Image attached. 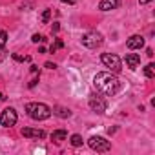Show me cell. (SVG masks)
Segmentation results:
<instances>
[{"instance_id":"cell-1","label":"cell","mask_w":155,"mask_h":155,"mask_svg":"<svg viewBox=\"0 0 155 155\" xmlns=\"http://www.w3.org/2000/svg\"><path fill=\"white\" fill-rule=\"evenodd\" d=\"M93 86L97 88V91H101L102 95L106 97H113L120 91V81L117 79L115 73H110V71H102V73H97L95 79H93Z\"/></svg>"},{"instance_id":"cell-2","label":"cell","mask_w":155,"mask_h":155,"mask_svg":"<svg viewBox=\"0 0 155 155\" xmlns=\"http://www.w3.org/2000/svg\"><path fill=\"white\" fill-rule=\"evenodd\" d=\"M26 111L33 120H46L51 117V108L44 102H29L26 104Z\"/></svg>"},{"instance_id":"cell-3","label":"cell","mask_w":155,"mask_h":155,"mask_svg":"<svg viewBox=\"0 0 155 155\" xmlns=\"http://www.w3.org/2000/svg\"><path fill=\"white\" fill-rule=\"evenodd\" d=\"M88 144H90V148H91V150H95V151H99V153H104V151L111 150V142H110V140H106L104 137H99V135L90 137Z\"/></svg>"},{"instance_id":"cell-4","label":"cell","mask_w":155,"mask_h":155,"mask_svg":"<svg viewBox=\"0 0 155 155\" xmlns=\"http://www.w3.org/2000/svg\"><path fill=\"white\" fill-rule=\"evenodd\" d=\"M102 44V35L99 31H88L86 35H82V46L90 48V49H95Z\"/></svg>"},{"instance_id":"cell-5","label":"cell","mask_w":155,"mask_h":155,"mask_svg":"<svg viewBox=\"0 0 155 155\" xmlns=\"http://www.w3.org/2000/svg\"><path fill=\"white\" fill-rule=\"evenodd\" d=\"M101 60H102V64H104L106 68H110L113 73H120V69H122V62H120V58H119L117 55L104 53V55L101 57Z\"/></svg>"},{"instance_id":"cell-6","label":"cell","mask_w":155,"mask_h":155,"mask_svg":"<svg viewBox=\"0 0 155 155\" xmlns=\"http://www.w3.org/2000/svg\"><path fill=\"white\" fill-rule=\"evenodd\" d=\"M17 120H18V115H17V111H15L13 108H6L2 113H0V124H2L4 128L15 126Z\"/></svg>"},{"instance_id":"cell-7","label":"cell","mask_w":155,"mask_h":155,"mask_svg":"<svg viewBox=\"0 0 155 155\" xmlns=\"http://www.w3.org/2000/svg\"><path fill=\"white\" fill-rule=\"evenodd\" d=\"M90 108H91L93 111H97V113H104L108 106H106V101H104L102 97L91 95V97H90Z\"/></svg>"},{"instance_id":"cell-8","label":"cell","mask_w":155,"mask_h":155,"mask_svg":"<svg viewBox=\"0 0 155 155\" xmlns=\"http://www.w3.org/2000/svg\"><path fill=\"white\" fill-rule=\"evenodd\" d=\"M142 46H144V38L140 35H131L128 38V42H126V48L128 49H140Z\"/></svg>"},{"instance_id":"cell-9","label":"cell","mask_w":155,"mask_h":155,"mask_svg":"<svg viewBox=\"0 0 155 155\" xmlns=\"http://www.w3.org/2000/svg\"><path fill=\"white\" fill-rule=\"evenodd\" d=\"M22 135L28 139H44L46 131L44 130H35V128H22Z\"/></svg>"},{"instance_id":"cell-10","label":"cell","mask_w":155,"mask_h":155,"mask_svg":"<svg viewBox=\"0 0 155 155\" xmlns=\"http://www.w3.org/2000/svg\"><path fill=\"white\" fill-rule=\"evenodd\" d=\"M139 64H140V55L139 53H128L126 55V66L130 69H137Z\"/></svg>"},{"instance_id":"cell-11","label":"cell","mask_w":155,"mask_h":155,"mask_svg":"<svg viewBox=\"0 0 155 155\" xmlns=\"http://www.w3.org/2000/svg\"><path fill=\"white\" fill-rule=\"evenodd\" d=\"M119 4H120V0H101L99 9L101 11H111V9H117Z\"/></svg>"},{"instance_id":"cell-12","label":"cell","mask_w":155,"mask_h":155,"mask_svg":"<svg viewBox=\"0 0 155 155\" xmlns=\"http://www.w3.org/2000/svg\"><path fill=\"white\" fill-rule=\"evenodd\" d=\"M51 113L57 115V117H60V119H69V117H71V111H69L68 108H62V106H55V108L51 110Z\"/></svg>"},{"instance_id":"cell-13","label":"cell","mask_w":155,"mask_h":155,"mask_svg":"<svg viewBox=\"0 0 155 155\" xmlns=\"http://www.w3.org/2000/svg\"><path fill=\"white\" fill-rule=\"evenodd\" d=\"M66 139H68V131H66V130H57V131L51 133V140L57 142V144L62 142V140H66Z\"/></svg>"},{"instance_id":"cell-14","label":"cell","mask_w":155,"mask_h":155,"mask_svg":"<svg viewBox=\"0 0 155 155\" xmlns=\"http://www.w3.org/2000/svg\"><path fill=\"white\" fill-rule=\"evenodd\" d=\"M82 137L79 135V133H75V135H71V146H75V148H79V146H82Z\"/></svg>"},{"instance_id":"cell-15","label":"cell","mask_w":155,"mask_h":155,"mask_svg":"<svg viewBox=\"0 0 155 155\" xmlns=\"http://www.w3.org/2000/svg\"><path fill=\"white\" fill-rule=\"evenodd\" d=\"M153 75H155V66H153V64H148V66L144 68V77H146V79H151Z\"/></svg>"},{"instance_id":"cell-16","label":"cell","mask_w":155,"mask_h":155,"mask_svg":"<svg viewBox=\"0 0 155 155\" xmlns=\"http://www.w3.org/2000/svg\"><path fill=\"white\" fill-rule=\"evenodd\" d=\"M6 42H8V33L4 29H0V49H4Z\"/></svg>"},{"instance_id":"cell-17","label":"cell","mask_w":155,"mask_h":155,"mask_svg":"<svg viewBox=\"0 0 155 155\" xmlns=\"http://www.w3.org/2000/svg\"><path fill=\"white\" fill-rule=\"evenodd\" d=\"M49 18H51V9H44V13H42V17H40L42 24H48V22H49Z\"/></svg>"},{"instance_id":"cell-18","label":"cell","mask_w":155,"mask_h":155,"mask_svg":"<svg viewBox=\"0 0 155 155\" xmlns=\"http://www.w3.org/2000/svg\"><path fill=\"white\" fill-rule=\"evenodd\" d=\"M60 48H64V42H62L60 38H57V42L49 48V53H55V51H57V49H60Z\"/></svg>"},{"instance_id":"cell-19","label":"cell","mask_w":155,"mask_h":155,"mask_svg":"<svg viewBox=\"0 0 155 155\" xmlns=\"http://www.w3.org/2000/svg\"><path fill=\"white\" fill-rule=\"evenodd\" d=\"M13 58H15L17 62H24V60H26V62H29V60H31L29 57H22V55H17V53H13Z\"/></svg>"},{"instance_id":"cell-20","label":"cell","mask_w":155,"mask_h":155,"mask_svg":"<svg viewBox=\"0 0 155 155\" xmlns=\"http://www.w3.org/2000/svg\"><path fill=\"white\" fill-rule=\"evenodd\" d=\"M31 40H33V42H35V44H38V42H44V40H46V38H44V37H42V35H38V33H35V35H33V37H31Z\"/></svg>"},{"instance_id":"cell-21","label":"cell","mask_w":155,"mask_h":155,"mask_svg":"<svg viewBox=\"0 0 155 155\" xmlns=\"http://www.w3.org/2000/svg\"><path fill=\"white\" fill-rule=\"evenodd\" d=\"M46 68H48V69H55V68H57V66H55V64H53V62H46Z\"/></svg>"},{"instance_id":"cell-22","label":"cell","mask_w":155,"mask_h":155,"mask_svg":"<svg viewBox=\"0 0 155 155\" xmlns=\"http://www.w3.org/2000/svg\"><path fill=\"white\" fill-rule=\"evenodd\" d=\"M60 2H64V4H75L77 0H60Z\"/></svg>"},{"instance_id":"cell-23","label":"cell","mask_w":155,"mask_h":155,"mask_svg":"<svg viewBox=\"0 0 155 155\" xmlns=\"http://www.w3.org/2000/svg\"><path fill=\"white\" fill-rule=\"evenodd\" d=\"M150 2H151V0H139V4H142V6L144 4H150Z\"/></svg>"},{"instance_id":"cell-24","label":"cell","mask_w":155,"mask_h":155,"mask_svg":"<svg viewBox=\"0 0 155 155\" xmlns=\"http://www.w3.org/2000/svg\"><path fill=\"white\" fill-rule=\"evenodd\" d=\"M146 55H148V57H153V51H151V49L148 48V49H146Z\"/></svg>"},{"instance_id":"cell-25","label":"cell","mask_w":155,"mask_h":155,"mask_svg":"<svg viewBox=\"0 0 155 155\" xmlns=\"http://www.w3.org/2000/svg\"><path fill=\"white\" fill-rule=\"evenodd\" d=\"M4 99H6V97H4V93H0V102H2Z\"/></svg>"}]
</instances>
